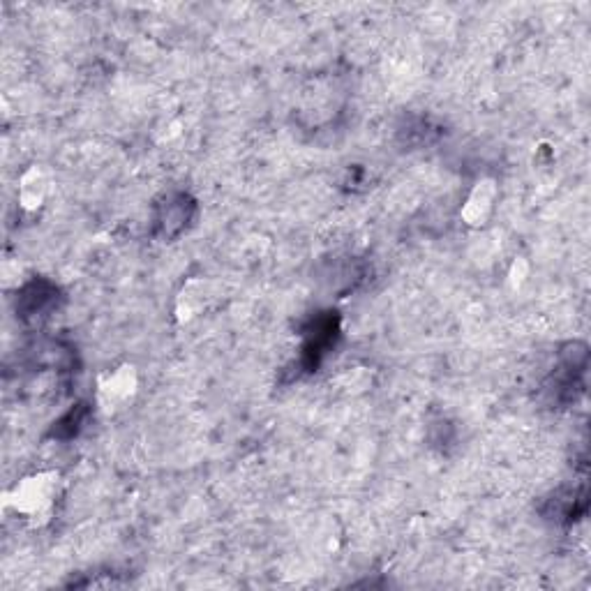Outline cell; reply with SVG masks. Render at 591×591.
<instances>
[{
	"instance_id": "5b68a950",
	"label": "cell",
	"mask_w": 591,
	"mask_h": 591,
	"mask_svg": "<svg viewBox=\"0 0 591 591\" xmlns=\"http://www.w3.org/2000/svg\"><path fill=\"white\" fill-rule=\"evenodd\" d=\"M211 287L213 284L204 280H194L187 284V287L181 291V296H178V312H181L183 319H192V317H199V314H204L208 303L215 298Z\"/></svg>"
},
{
	"instance_id": "6da1fadb",
	"label": "cell",
	"mask_w": 591,
	"mask_h": 591,
	"mask_svg": "<svg viewBox=\"0 0 591 591\" xmlns=\"http://www.w3.org/2000/svg\"><path fill=\"white\" fill-rule=\"evenodd\" d=\"M58 483H61V478H58L56 471H47V474L42 471V474L26 476L7 495L5 504L24 520L37 525V522L47 520L51 515V508H54L58 497Z\"/></svg>"
},
{
	"instance_id": "277c9868",
	"label": "cell",
	"mask_w": 591,
	"mask_h": 591,
	"mask_svg": "<svg viewBox=\"0 0 591 591\" xmlns=\"http://www.w3.org/2000/svg\"><path fill=\"white\" fill-rule=\"evenodd\" d=\"M51 185H54V176L47 167L42 164H35L24 174L19 183V201L26 211H37L44 201H47Z\"/></svg>"
},
{
	"instance_id": "3957f363",
	"label": "cell",
	"mask_w": 591,
	"mask_h": 591,
	"mask_svg": "<svg viewBox=\"0 0 591 591\" xmlns=\"http://www.w3.org/2000/svg\"><path fill=\"white\" fill-rule=\"evenodd\" d=\"M499 190L497 183L490 181V178H483L474 185V190L469 192V197L462 206V220H465L469 227H485L488 220L495 213Z\"/></svg>"
},
{
	"instance_id": "7a4b0ae2",
	"label": "cell",
	"mask_w": 591,
	"mask_h": 591,
	"mask_svg": "<svg viewBox=\"0 0 591 591\" xmlns=\"http://www.w3.org/2000/svg\"><path fill=\"white\" fill-rule=\"evenodd\" d=\"M137 386V372H134L132 365H121V368L102 374L100 381H97V402L107 414H114V411L123 409L127 402H132Z\"/></svg>"
}]
</instances>
